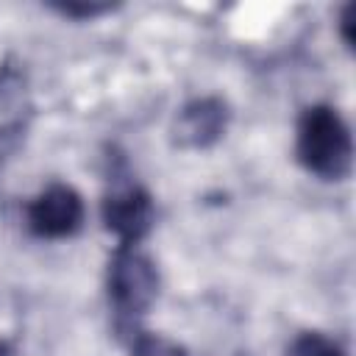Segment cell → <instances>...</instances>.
<instances>
[{
	"mask_svg": "<svg viewBox=\"0 0 356 356\" xmlns=\"http://www.w3.org/2000/svg\"><path fill=\"white\" fill-rule=\"evenodd\" d=\"M31 117V92L25 72L6 61L0 67V139L14 136L25 128Z\"/></svg>",
	"mask_w": 356,
	"mask_h": 356,
	"instance_id": "6",
	"label": "cell"
},
{
	"mask_svg": "<svg viewBox=\"0 0 356 356\" xmlns=\"http://www.w3.org/2000/svg\"><path fill=\"white\" fill-rule=\"evenodd\" d=\"M111 6H61L58 11L67 17H97L103 11H108Z\"/></svg>",
	"mask_w": 356,
	"mask_h": 356,
	"instance_id": "9",
	"label": "cell"
},
{
	"mask_svg": "<svg viewBox=\"0 0 356 356\" xmlns=\"http://www.w3.org/2000/svg\"><path fill=\"white\" fill-rule=\"evenodd\" d=\"M83 222V200L72 186L50 184L28 203V225L42 239L72 236Z\"/></svg>",
	"mask_w": 356,
	"mask_h": 356,
	"instance_id": "3",
	"label": "cell"
},
{
	"mask_svg": "<svg viewBox=\"0 0 356 356\" xmlns=\"http://www.w3.org/2000/svg\"><path fill=\"white\" fill-rule=\"evenodd\" d=\"M134 356H184V348L159 334H142L134 342Z\"/></svg>",
	"mask_w": 356,
	"mask_h": 356,
	"instance_id": "8",
	"label": "cell"
},
{
	"mask_svg": "<svg viewBox=\"0 0 356 356\" xmlns=\"http://www.w3.org/2000/svg\"><path fill=\"white\" fill-rule=\"evenodd\" d=\"M289 356H345V353L339 345H334L323 334H303L292 342Z\"/></svg>",
	"mask_w": 356,
	"mask_h": 356,
	"instance_id": "7",
	"label": "cell"
},
{
	"mask_svg": "<svg viewBox=\"0 0 356 356\" xmlns=\"http://www.w3.org/2000/svg\"><path fill=\"white\" fill-rule=\"evenodd\" d=\"M108 300L122 317H139L159 295V273L153 261L134 245H120L108 264Z\"/></svg>",
	"mask_w": 356,
	"mask_h": 356,
	"instance_id": "2",
	"label": "cell"
},
{
	"mask_svg": "<svg viewBox=\"0 0 356 356\" xmlns=\"http://www.w3.org/2000/svg\"><path fill=\"white\" fill-rule=\"evenodd\" d=\"M0 356H11V348H8L3 339H0Z\"/></svg>",
	"mask_w": 356,
	"mask_h": 356,
	"instance_id": "11",
	"label": "cell"
},
{
	"mask_svg": "<svg viewBox=\"0 0 356 356\" xmlns=\"http://www.w3.org/2000/svg\"><path fill=\"white\" fill-rule=\"evenodd\" d=\"M298 159L300 164L328 181L348 175L353 161V142L345 120L328 106H312L298 120Z\"/></svg>",
	"mask_w": 356,
	"mask_h": 356,
	"instance_id": "1",
	"label": "cell"
},
{
	"mask_svg": "<svg viewBox=\"0 0 356 356\" xmlns=\"http://www.w3.org/2000/svg\"><path fill=\"white\" fill-rule=\"evenodd\" d=\"M353 14H356V6H345L342 17H339V28H342V36H345L348 47L353 44Z\"/></svg>",
	"mask_w": 356,
	"mask_h": 356,
	"instance_id": "10",
	"label": "cell"
},
{
	"mask_svg": "<svg viewBox=\"0 0 356 356\" xmlns=\"http://www.w3.org/2000/svg\"><path fill=\"white\" fill-rule=\"evenodd\" d=\"M228 122V111L225 103L217 97H200L186 103L175 122H172V142L178 147H189V150H200L214 145Z\"/></svg>",
	"mask_w": 356,
	"mask_h": 356,
	"instance_id": "5",
	"label": "cell"
},
{
	"mask_svg": "<svg viewBox=\"0 0 356 356\" xmlns=\"http://www.w3.org/2000/svg\"><path fill=\"white\" fill-rule=\"evenodd\" d=\"M103 222L120 239V245H136L153 225L150 195L136 184L111 189L103 200Z\"/></svg>",
	"mask_w": 356,
	"mask_h": 356,
	"instance_id": "4",
	"label": "cell"
}]
</instances>
